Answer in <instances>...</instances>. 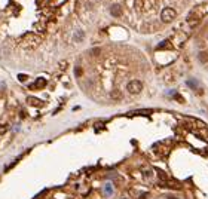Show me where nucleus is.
Segmentation results:
<instances>
[{"instance_id": "f8f14e48", "label": "nucleus", "mask_w": 208, "mask_h": 199, "mask_svg": "<svg viewBox=\"0 0 208 199\" xmlns=\"http://www.w3.org/2000/svg\"><path fill=\"white\" fill-rule=\"evenodd\" d=\"M28 79V76H25V74H18V80H21V82H25Z\"/></svg>"}, {"instance_id": "f03ea898", "label": "nucleus", "mask_w": 208, "mask_h": 199, "mask_svg": "<svg viewBox=\"0 0 208 199\" xmlns=\"http://www.w3.org/2000/svg\"><path fill=\"white\" fill-rule=\"evenodd\" d=\"M176 15H177V12L172 9V7H165V9L161 12V20L163 22H171L176 18Z\"/></svg>"}, {"instance_id": "6e6552de", "label": "nucleus", "mask_w": 208, "mask_h": 199, "mask_svg": "<svg viewBox=\"0 0 208 199\" xmlns=\"http://www.w3.org/2000/svg\"><path fill=\"white\" fill-rule=\"evenodd\" d=\"M199 59H201V63H207L208 61V54L207 52H201L199 54Z\"/></svg>"}, {"instance_id": "7ed1b4c3", "label": "nucleus", "mask_w": 208, "mask_h": 199, "mask_svg": "<svg viewBox=\"0 0 208 199\" xmlns=\"http://www.w3.org/2000/svg\"><path fill=\"white\" fill-rule=\"evenodd\" d=\"M143 89V83L140 80H131L126 85V91L129 94H140Z\"/></svg>"}, {"instance_id": "0eeeda50", "label": "nucleus", "mask_w": 208, "mask_h": 199, "mask_svg": "<svg viewBox=\"0 0 208 199\" xmlns=\"http://www.w3.org/2000/svg\"><path fill=\"white\" fill-rule=\"evenodd\" d=\"M141 171H143V174L146 177H153V169L152 168H141Z\"/></svg>"}, {"instance_id": "f257e3e1", "label": "nucleus", "mask_w": 208, "mask_h": 199, "mask_svg": "<svg viewBox=\"0 0 208 199\" xmlns=\"http://www.w3.org/2000/svg\"><path fill=\"white\" fill-rule=\"evenodd\" d=\"M42 43V37L37 36L34 33H27L21 37V40L18 42V45L22 48V49H27V51H31V49H36L39 45Z\"/></svg>"}, {"instance_id": "ddd939ff", "label": "nucleus", "mask_w": 208, "mask_h": 199, "mask_svg": "<svg viewBox=\"0 0 208 199\" xmlns=\"http://www.w3.org/2000/svg\"><path fill=\"white\" fill-rule=\"evenodd\" d=\"M74 72H76V76H80V74H82V68H80V67H76Z\"/></svg>"}, {"instance_id": "9d476101", "label": "nucleus", "mask_w": 208, "mask_h": 199, "mask_svg": "<svg viewBox=\"0 0 208 199\" xmlns=\"http://www.w3.org/2000/svg\"><path fill=\"white\" fill-rule=\"evenodd\" d=\"M104 192H106V195H111L113 190H111V184L110 183H107L106 186H104Z\"/></svg>"}, {"instance_id": "39448f33", "label": "nucleus", "mask_w": 208, "mask_h": 199, "mask_svg": "<svg viewBox=\"0 0 208 199\" xmlns=\"http://www.w3.org/2000/svg\"><path fill=\"white\" fill-rule=\"evenodd\" d=\"M27 103H28L30 106H33V107H42V106H43V101L39 100V98H36V97H28V98H27Z\"/></svg>"}, {"instance_id": "9b49d317", "label": "nucleus", "mask_w": 208, "mask_h": 199, "mask_svg": "<svg viewBox=\"0 0 208 199\" xmlns=\"http://www.w3.org/2000/svg\"><path fill=\"white\" fill-rule=\"evenodd\" d=\"M168 46H170V42H168V40H165V42H162L161 45L158 46V49H163V48H168Z\"/></svg>"}, {"instance_id": "4468645a", "label": "nucleus", "mask_w": 208, "mask_h": 199, "mask_svg": "<svg viewBox=\"0 0 208 199\" xmlns=\"http://www.w3.org/2000/svg\"><path fill=\"white\" fill-rule=\"evenodd\" d=\"M187 85L190 86V88H196V85H198V83L195 85V82H193V80H189V82H187Z\"/></svg>"}, {"instance_id": "423d86ee", "label": "nucleus", "mask_w": 208, "mask_h": 199, "mask_svg": "<svg viewBox=\"0 0 208 199\" xmlns=\"http://www.w3.org/2000/svg\"><path fill=\"white\" fill-rule=\"evenodd\" d=\"M110 12H111V15H113V16H120V15H122V7H120L119 5H113L110 7Z\"/></svg>"}, {"instance_id": "20e7f679", "label": "nucleus", "mask_w": 208, "mask_h": 199, "mask_svg": "<svg viewBox=\"0 0 208 199\" xmlns=\"http://www.w3.org/2000/svg\"><path fill=\"white\" fill-rule=\"evenodd\" d=\"M46 79H43V77H39V79H36V82H34L33 85H30L31 89H43L46 86Z\"/></svg>"}, {"instance_id": "1a4fd4ad", "label": "nucleus", "mask_w": 208, "mask_h": 199, "mask_svg": "<svg viewBox=\"0 0 208 199\" xmlns=\"http://www.w3.org/2000/svg\"><path fill=\"white\" fill-rule=\"evenodd\" d=\"M156 172H158V174H159V178H162L163 181H167V180H168L167 174H165V172H163V171H161V169H156Z\"/></svg>"}]
</instances>
